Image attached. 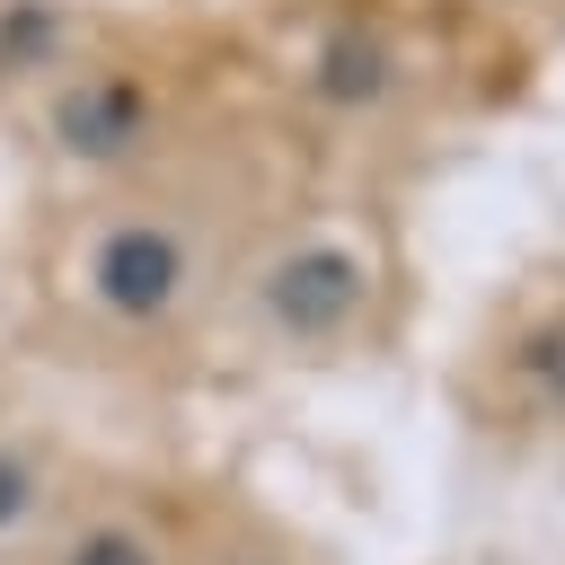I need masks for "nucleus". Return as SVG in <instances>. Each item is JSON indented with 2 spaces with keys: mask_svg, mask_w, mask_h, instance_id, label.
<instances>
[{
  "mask_svg": "<svg viewBox=\"0 0 565 565\" xmlns=\"http://www.w3.org/2000/svg\"><path fill=\"white\" fill-rule=\"evenodd\" d=\"M238 194L212 159H177L124 185H62L35 194L26 230V291L71 344H177L203 309H221L238 230Z\"/></svg>",
  "mask_w": 565,
  "mask_h": 565,
  "instance_id": "obj_1",
  "label": "nucleus"
},
{
  "mask_svg": "<svg viewBox=\"0 0 565 565\" xmlns=\"http://www.w3.org/2000/svg\"><path fill=\"white\" fill-rule=\"evenodd\" d=\"M0 124L26 150L35 194L203 159V53L177 26L79 18V0H44V26L0 62Z\"/></svg>",
  "mask_w": 565,
  "mask_h": 565,
  "instance_id": "obj_2",
  "label": "nucleus"
},
{
  "mask_svg": "<svg viewBox=\"0 0 565 565\" xmlns=\"http://www.w3.org/2000/svg\"><path fill=\"white\" fill-rule=\"evenodd\" d=\"M388 291V247L353 203H282L256 238H238L221 309L274 353H335L371 327Z\"/></svg>",
  "mask_w": 565,
  "mask_h": 565,
  "instance_id": "obj_3",
  "label": "nucleus"
},
{
  "mask_svg": "<svg viewBox=\"0 0 565 565\" xmlns=\"http://www.w3.org/2000/svg\"><path fill=\"white\" fill-rule=\"evenodd\" d=\"M53 565H177V556H168V539H159L150 512H132V503H88V512L62 521Z\"/></svg>",
  "mask_w": 565,
  "mask_h": 565,
  "instance_id": "obj_4",
  "label": "nucleus"
},
{
  "mask_svg": "<svg viewBox=\"0 0 565 565\" xmlns=\"http://www.w3.org/2000/svg\"><path fill=\"white\" fill-rule=\"evenodd\" d=\"M53 494H62V486H53L44 450H35L26 433H9V424H0V547H18V539L53 512Z\"/></svg>",
  "mask_w": 565,
  "mask_h": 565,
  "instance_id": "obj_5",
  "label": "nucleus"
}]
</instances>
